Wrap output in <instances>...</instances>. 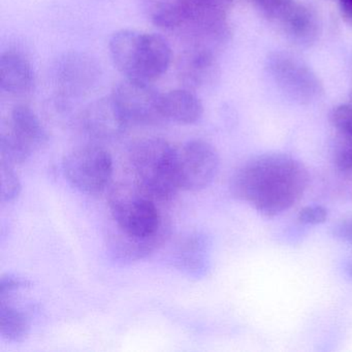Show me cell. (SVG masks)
Masks as SVG:
<instances>
[{"instance_id":"6da1fadb","label":"cell","mask_w":352,"mask_h":352,"mask_svg":"<svg viewBox=\"0 0 352 352\" xmlns=\"http://www.w3.org/2000/svg\"><path fill=\"white\" fill-rule=\"evenodd\" d=\"M304 164L283 153L251 158L232 175L230 191L261 215L275 217L296 205L308 186Z\"/></svg>"},{"instance_id":"7a4b0ae2","label":"cell","mask_w":352,"mask_h":352,"mask_svg":"<svg viewBox=\"0 0 352 352\" xmlns=\"http://www.w3.org/2000/svg\"><path fill=\"white\" fill-rule=\"evenodd\" d=\"M110 209L119 230V236L113 243V250L119 258H142L164 240L160 211L154 199L141 188L115 189L111 193Z\"/></svg>"},{"instance_id":"3957f363","label":"cell","mask_w":352,"mask_h":352,"mask_svg":"<svg viewBox=\"0 0 352 352\" xmlns=\"http://www.w3.org/2000/svg\"><path fill=\"white\" fill-rule=\"evenodd\" d=\"M111 58L125 79L153 83L170 67L172 50L162 36L137 30L115 32L109 42Z\"/></svg>"},{"instance_id":"277c9868","label":"cell","mask_w":352,"mask_h":352,"mask_svg":"<svg viewBox=\"0 0 352 352\" xmlns=\"http://www.w3.org/2000/svg\"><path fill=\"white\" fill-rule=\"evenodd\" d=\"M177 151L157 138L142 140L131 148V162L138 187L154 201H168L180 189Z\"/></svg>"},{"instance_id":"5b68a950","label":"cell","mask_w":352,"mask_h":352,"mask_svg":"<svg viewBox=\"0 0 352 352\" xmlns=\"http://www.w3.org/2000/svg\"><path fill=\"white\" fill-rule=\"evenodd\" d=\"M267 69L280 91L298 104H311L322 94V84L316 74L296 55L273 53L267 59Z\"/></svg>"},{"instance_id":"8992f818","label":"cell","mask_w":352,"mask_h":352,"mask_svg":"<svg viewBox=\"0 0 352 352\" xmlns=\"http://www.w3.org/2000/svg\"><path fill=\"white\" fill-rule=\"evenodd\" d=\"M63 172L69 184L78 190L98 195L112 179V157L107 150L96 146L77 148L65 156Z\"/></svg>"},{"instance_id":"52a82bcc","label":"cell","mask_w":352,"mask_h":352,"mask_svg":"<svg viewBox=\"0 0 352 352\" xmlns=\"http://www.w3.org/2000/svg\"><path fill=\"white\" fill-rule=\"evenodd\" d=\"M215 148L203 140L187 142L177 151V172L181 189L199 191L209 186L219 172Z\"/></svg>"},{"instance_id":"ba28073f","label":"cell","mask_w":352,"mask_h":352,"mask_svg":"<svg viewBox=\"0 0 352 352\" xmlns=\"http://www.w3.org/2000/svg\"><path fill=\"white\" fill-rule=\"evenodd\" d=\"M129 125H153L164 120L162 94L151 83L125 79L111 94Z\"/></svg>"},{"instance_id":"9c48e42d","label":"cell","mask_w":352,"mask_h":352,"mask_svg":"<svg viewBox=\"0 0 352 352\" xmlns=\"http://www.w3.org/2000/svg\"><path fill=\"white\" fill-rule=\"evenodd\" d=\"M81 122L89 137L104 142L118 139L129 126L111 96L89 104L82 114Z\"/></svg>"},{"instance_id":"30bf717a","label":"cell","mask_w":352,"mask_h":352,"mask_svg":"<svg viewBox=\"0 0 352 352\" xmlns=\"http://www.w3.org/2000/svg\"><path fill=\"white\" fill-rule=\"evenodd\" d=\"M96 63L81 54L65 55L55 69L59 91L65 96H77L87 92L98 79Z\"/></svg>"},{"instance_id":"8fae6325","label":"cell","mask_w":352,"mask_h":352,"mask_svg":"<svg viewBox=\"0 0 352 352\" xmlns=\"http://www.w3.org/2000/svg\"><path fill=\"white\" fill-rule=\"evenodd\" d=\"M179 77L187 89H197L213 83L218 75L214 50L190 46L181 57Z\"/></svg>"},{"instance_id":"7c38bea8","label":"cell","mask_w":352,"mask_h":352,"mask_svg":"<svg viewBox=\"0 0 352 352\" xmlns=\"http://www.w3.org/2000/svg\"><path fill=\"white\" fill-rule=\"evenodd\" d=\"M3 129L32 154L48 144L46 129L34 111L26 106L15 107Z\"/></svg>"},{"instance_id":"4fadbf2b","label":"cell","mask_w":352,"mask_h":352,"mask_svg":"<svg viewBox=\"0 0 352 352\" xmlns=\"http://www.w3.org/2000/svg\"><path fill=\"white\" fill-rule=\"evenodd\" d=\"M286 36L300 46L316 42L319 23L316 14L306 6L292 1L278 19Z\"/></svg>"},{"instance_id":"5bb4252c","label":"cell","mask_w":352,"mask_h":352,"mask_svg":"<svg viewBox=\"0 0 352 352\" xmlns=\"http://www.w3.org/2000/svg\"><path fill=\"white\" fill-rule=\"evenodd\" d=\"M32 65L19 53L8 51L0 56V89L10 96H23L34 87Z\"/></svg>"},{"instance_id":"9a60e30c","label":"cell","mask_w":352,"mask_h":352,"mask_svg":"<svg viewBox=\"0 0 352 352\" xmlns=\"http://www.w3.org/2000/svg\"><path fill=\"white\" fill-rule=\"evenodd\" d=\"M210 248L211 243L205 234H189L180 243L175 255L177 267L191 277H204L209 271Z\"/></svg>"},{"instance_id":"2e32d148","label":"cell","mask_w":352,"mask_h":352,"mask_svg":"<svg viewBox=\"0 0 352 352\" xmlns=\"http://www.w3.org/2000/svg\"><path fill=\"white\" fill-rule=\"evenodd\" d=\"M201 100L190 89H175L162 94L164 120L178 124H193L203 116Z\"/></svg>"},{"instance_id":"e0dca14e","label":"cell","mask_w":352,"mask_h":352,"mask_svg":"<svg viewBox=\"0 0 352 352\" xmlns=\"http://www.w3.org/2000/svg\"><path fill=\"white\" fill-rule=\"evenodd\" d=\"M144 15L164 30L180 28L186 14V0H139Z\"/></svg>"},{"instance_id":"ac0fdd59","label":"cell","mask_w":352,"mask_h":352,"mask_svg":"<svg viewBox=\"0 0 352 352\" xmlns=\"http://www.w3.org/2000/svg\"><path fill=\"white\" fill-rule=\"evenodd\" d=\"M30 331V318L28 313L9 300H1L0 306V336L10 342L24 341Z\"/></svg>"},{"instance_id":"d6986e66","label":"cell","mask_w":352,"mask_h":352,"mask_svg":"<svg viewBox=\"0 0 352 352\" xmlns=\"http://www.w3.org/2000/svg\"><path fill=\"white\" fill-rule=\"evenodd\" d=\"M0 197L3 203H11L19 197L21 192V182L14 170V166L0 162Z\"/></svg>"},{"instance_id":"ffe728a7","label":"cell","mask_w":352,"mask_h":352,"mask_svg":"<svg viewBox=\"0 0 352 352\" xmlns=\"http://www.w3.org/2000/svg\"><path fill=\"white\" fill-rule=\"evenodd\" d=\"M331 123L340 138L352 141V106L340 104L331 114Z\"/></svg>"},{"instance_id":"44dd1931","label":"cell","mask_w":352,"mask_h":352,"mask_svg":"<svg viewBox=\"0 0 352 352\" xmlns=\"http://www.w3.org/2000/svg\"><path fill=\"white\" fill-rule=\"evenodd\" d=\"M32 282L16 274H7L0 280V300L11 298L16 292L32 287Z\"/></svg>"},{"instance_id":"7402d4cb","label":"cell","mask_w":352,"mask_h":352,"mask_svg":"<svg viewBox=\"0 0 352 352\" xmlns=\"http://www.w3.org/2000/svg\"><path fill=\"white\" fill-rule=\"evenodd\" d=\"M333 162L338 170L352 175V141L339 137L333 150Z\"/></svg>"},{"instance_id":"603a6c76","label":"cell","mask_w":352,"mask_h":352,"mask_svg":"<svg viewBox=\"0 0 352 352\" xmlns=\"http://www.w3.org/2000/svg\"><path fill=\"white\" fill-rule=\"evenodd\" d=\"M253 1L265 18L278 21L280 16L294 0H253Z\"/></svg>"},{"instance_id":"cb8c5ba5","label":"cell","mask_w":352,"mask_h":352,"mask_svg":"<svg viewBox=\"0 0 352 352\" xmlns=\"http://www.w3.org/2000/svg\"><path fill=\"white\" fill-rule=\"evenodd\" d=\"M329 217V212L327 208L322 206H307L298 212V221L308 226L323 223Z\"/></svg>"},{"instance_id":"d4e9b609","label":"cell","mask_w":352,"mask_h":352,"mask_svg":"<svg viewBox=\"0 0 352 352\" xmlns=\"http://www.w3.org/2000/svg\"><path fill=\"white\" fill-rule=\"evenodd\" d=\"M333 234L340 240L352 243V217L342 220L333 226Z\"/></svg>"},{"instance_id":"484cf974","label":"cell","mask_w":352,"mask_h":352,"mask_svg":"<svg viewBox=\"0 0 352 352\" xmlns=\"http://www.w3.org/2000/svg\"><path fill=\"white\" fill-rule=\"evenodd\" d=\"M339 3L344 20L352 26V0H339Z\"/></svg>"},{"instance_id":"4316f807","label":"cell","mask_w":352,"mask_h":352,"mask_svg":"<svg viewBox=\"0 0 352 352\" xmlns=\"http://www.w3.org/2000/svg\"><path fill=\"white\" fill-rule=\"evenodd\" d=\"M347 273H348V276H349V277L351 278V279H352V263H350L349 265H348Z\"/></svg>"},{"instance_id":"83f0119b","label":"cell","mask_w":352,"mask_h":352,"mask_svg":"<svg viewBox=\"0 0 352 352\" xmlns=\"http://www.w3.org/2000/svg\"><path fill=\"white\" fill-rule=\"evenodd\" d=\"M351 100H352V96H351Z\"/></svg>"}]
</instances>
